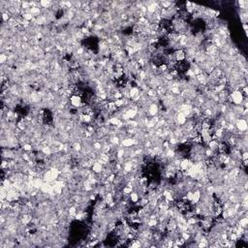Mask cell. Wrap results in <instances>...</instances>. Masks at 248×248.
<instances>
[{
    "label": "cell",
    "instance_id": "1",
    "mask_svg": "<svg viewBox=\"0 0 248 248\" xmlns=\"http://www.w3.org/2000/svg\"><path fill=\"white\" fill-rule=\"evenodd\" d=\"M230 96L232 99V103L234 105H242L244 98H246L243 96V94L241 93L240 90H234V91L231 92Z\"/></svg>",
    "mask_w": 248,
    "mask_h": 248
},
{
    "label": "cell",
    "instance_id": "2",
    "mask_svg": "<svg viewBox=\"0 0 248 248\" xmlns=\"http://www.w3.org/2000/svg\"><path fill=\"white\" fill-rule=\"evenodd\" d=\"M235 126L240 132H246L247 130V121L245 118H238L235 122Z\"/></svg>",
    "mask_w": 248,
    "mask_h": 248
},
{
    "label": "cell",
    "instance_id": "3",
    "mask_svg": "<svg viewBox=\"0 0 248 248\" xmlns=\"http://www.w3.org/2000/svg\"><path fill=\"white\" fill-rule=\"evenodd\" d=\"M70 103H71L72 107H74V108H80L84 105L82 97L78 96V95H72L70 97Z\"/></svg>",
    "mask_w": 248,
    "mask_h": 248
},
{
    "label": "cell",
    "instance_id": "4",
    "mask_svg": "<svg viewBox=\"0 0 248 248\" xmlns=\"http://www.w3.org/2000/svg\"><path fill=\"white\" fill-rule=\"evenodd\" d=\"M174 55H175V61H177V62H182V61H185V59H186V53H185L184 50L175 51L174 52Z\"/></svg>",
    "mask_w": 248,
    "mask_h": 248
},
{
    "label": "cell",
    "instance_id": "5",
    "mask_svg": "<svg viewBox=\"0 0 248 248\" xmlns=\"http://www.w3.org/2000/svg\"><path fill=\"white\" fill-rule=\"evenodd\" d=\"M121 144L124 148H132V146L137 144L136 138H127V139H123L121 142Z\"/></svg>",
    "mask_w": 248,
    "mask_h": 248
},
{
    "label": "cell",
    "instance_id": "6",
    "mask_svg": "<svg viewBox=\"0 0 248 248\" xmlns=\"http://www.w3.org/2000/svg\"><path fill=\"white\" fill-rule=\"evenodd\" d=\"M103 169H104V166L101 164L100 162H98V161H95L94 164H93V166H92V171L96 175L102 173L103 172Z\"/></svg>",
    "mask_w": 248,
    "mask_h": 248
},
{
    "label": "cell",
    "instance_id": "7",
    "mask_svg": "<svg viewBox=\"0 0 248 248\" xmlns=\"http://www.w3.org/2000/svg\"><path fill=\"white\" fill-rule=\"evenodd\" d=\"M129 198H130V201L134 204H137L139 202V199H140V196L137 192H132L130 195H129Z\"/></svg>",
    "mask_w": 248,
    "mask_h": 248
},
{
    "label": "cell",
    "instance_id": "8",
    "mask_svg": "<svg viewBox=\"0 0 248 248\" xmlns=\"http://www.w3.org/2000/svg\"><path fill=\"white\" fill-rule=\"evenodd\" d=\"M247 158H248V153H247V151H244L242 153V155H241V161L242 160H247Z\"/></svg>",
    "mask_w": 248,
    "mask_h": 248
},
{
    "label": "cell",
    "instance_id": "9",
    "mask_svg": "<svg viewBox=\"0 0 248 248\" xmlns=\"http://www.w3.org/2000/svg\"><path fill=\"white\" fill-rule=\"evenodd\" d=\"M40 70H46V69H43V67H40ZM41 72H42L43 74H46V73H48L49 71L47 70V71H41Z\"/></svg>",
    "mask_w": 248,
    "mask_h": 248
}]
</instances>
